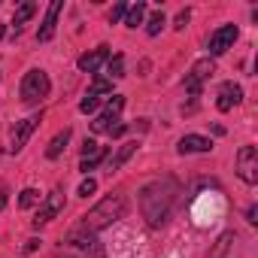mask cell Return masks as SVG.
I'll return each instance as SVG.
<instances>
[{"mask_svg": "<svg viewBox=\"0 0 258 258\" xmlns=\"http://www.w3.org/2000/svg\"><path fill=\"white\" fill-rule=\"evenodd\" d=\"M173 198H176V182H173V179H155V182H149V185L140 191L143 219H146L152 228H161V225L167 222V216H170Z\"/></svg>", "mask_w": 258, "mask_h": 258, "instance_id": "1", "label": "cell"}, {"mask_svg": "<svg viewBox=\"0 0 258 258\" xmlns=\"http://www.w3.org/2000/svg\"><path fill=\"white\" fill-rule=\"evenodd\" d=\"M124 198L121 195H112V198H103L94 210H88L85 216H82V228L85 231H100V228H106V225H112V222H118L121 216H124Z\"/></svg>", "mask_w": 258, "mask_h": 258, "instance_id": "2", "label": "cell"}, {"mask_svg": "<svg viewBox=\"0 0 258 258\" xmlns=\"http://www.w3.org/2000/svg\"><path fill=\"white\" fill-rule=\"evenodd\" d=\"M49 91H52V82L43 70H28L25 73V79H22V100L25 103H37V100L49 97Z\"/></svg>", "mask_w": 258, "mask_h": 258, "instance_id": "3", "label": "cell"}, {"mask_svg": "<svg viewBox=\"0 0 258 258\" xmlns=\"http://www.w3.org/2000/svg\"><path fill=\"white\" fill-rule=\"evenodd\" d=\"M237 176L249 185L258 182V152H255V146H243L237 152Z\"/></svg>", "mask_w": 258, "mask_h": 258, "instance_id": "4", "label": "cell"}, {"mask_svg": "<svg viewBox=\"0 0 258 258\" xmlns=\"http://www.w3.org/2000/svg\"><path fill=\"white\" fill-rule=\"evenodd\" d=\"M216 73V64H213V58H201L195 67H191V73L185 76V91H191V94H198L201 91V85L210 79Z\"/></svg>", "mask_w": 258, "mask_h": 258, "instance_id": "5", "label": "cell"}, {"mask_svg": "<svg viewBox=\"0 0 258 258\" xmlns=\"http://www.w3.org/2000/svg\"><path fill=\"white\" fill-rule=\"evenodd\" d=\"M40 118L43 115H31V118H25V121H19L16 127H13V140H10V152H22L25 149V143L31 140V134L40 127Z\"/></svg>", "mask_w": 258, "mask_h": 258, "instance_id": "6", "label": "cell"}, {"mask_svg": "<svg viewBox=\"0 0 258 258\" xmlns=\"http://www.w3.org/2000/svg\"><path fill=\"white\" fill-rule=\"evenodd\" d=\"M234 40H237V25H222L213 37H210V55L216 58V55H225L231 46H234Z\"/></svg>", "mask_w": 258, "mask_h": 258, "instance_id": "7", "label": "cell"}, {"mask_svg": "<svg viewBox=\"0 0 258 258\" xmlns=\"http://www.w3.org/2000/svg\"><path fill=\"white\" fill-rule=\"evenodd\" d=\"M103 158H106V149L97 146L94 140H85V143H82V161H79V170L88 173V170H94Z\"/></svg>", "mask_w": 258, "mask_h": 258, "instance_id": "8", "label": "cell"}, {"mask_svg": "<svg viewBox=\"0 0 258 258\" xmlns=\"http://www.w3.org/2000/svg\"><path fill=\"white\" fill-rule=\"evenodd\" d=\"M61 207H64V195H61V191H52V195L46 198V204L40 207V213H37V219H34V228H40V225L52 222V219L61 213Z\"/></svg>", "mask_w": 258, "mask_h": 258, "instance_id": "9", "label": "cell"}, {"mask_svg": "<svg viewBox=\"0 0 258 258\" xmlns=\"http://www.w3.org/2000/svg\"><path fill=\"white\" fill-rule=\"evenodd\" d=\"M240 100H243V88H240L237 82H225V85L219 88V100H216V106H219L222 112H228V109H234Z\"/></svg>", "mask_w": 258, "mask_h": 258, "instance_id": "10", "label": "cell"}, {"mask_svg": "<svg viewBox=\"0 0 258 258\" xmlns=\"http://www.w3.org/2000/svg\"><path fill=\"white\" fill-rule=\"evenodd\" d=\"M106 61H109V49H106V46H97V49H91L88 55L79 58V70H85V73H97Z\"/></svg>", "mask_w": 258, "mask_h": 258, "instance_id": "11", "label": "cell"}, {"mask_svg": "<svg viewBox=\"0 0 258 258\" xmlns=\"http://www.w3.org/2000/svg\"><path fill=\"white\" fill-rule=\"evenodd\" d=\"M64 10V0H55V4L49 7V13H46V22H43V28L37 31V40L40 43H49L52 37H55V25H58V13Z\"/></svg>", "mask_w": 258, "mask_h": 258, "instance_id": "12", "label": "cell"}, {"mask_svg": "<svg viewBox=\"0 0 258 258\" xmlns=\"http://www.w3.org/2000/svg\"><path fill=\"white\" fill-rule=\"evenodd\" d=\"M182 155H191V152H210L213 149V143L207 140V137H201V134H185L182 140H179V146H176Z\"/></svg>", "mask_w": 258, "mask_h": 258, "instance_id": "13", "label": "cell"}, {"mask_svg": "<svg viewBox=\"0 0 258 258\" xmlns=\"http://www.w3.org/2000/svg\"><path fill=\"white\" fill-rule=\"evenodd\" d=\"M67 143H70V127H64L61 134H55V137H52V143L46 146V155H49V158H58V155L67 149Z\"/></svg>", "mask_w": 258, "mask_h": 258, "instance_id": "14", "label": "cell"}, {"mask_svg": "<svg viewBox=\"0 0 258 258\" xmlns=\"http://www.w3.org/2000/svg\"><path fill=\"white\" fill-rule=\"evenodd\" d=\"M143 16H146V4H143V0H137L134 7H127L124 25H127V28H137V25H143Z\"/></svg>", "mask_w": 258, "mask_h": 258, "instance_id": "15", "label": "cell"}, {"mask_svg": "<svg viewBox=\"0 0 258 258\" xmlns=\"http://www.w3.org/2000/svg\"><path fill=\"white\" fill-rule=\"evenodd\" d=\"M34 13H37V4H34V0H25V4H22V7L16 10V16H13V25H16V28H22V25H28Z\"/></svg>", "mask_w": 258, "mask_h": 258, "instance_id": "16", "label": "cell"}, {"mask_svg": "<svg viewBox=\"0 0 258 258\" xmlns=\"http://www.w3.org/2000/svg\"><path fill=\"white\" fill-rule=\"evenodd\" d=\"M134 152H137V143H124V146L118 149V155H115V158H109V170H118V167H121L127 158H131Z\"/></svg>", "mask_w": 258, "mask_h": 258, "instance_id": "17", "label": "cell"}, {"mask_svg": "<svg viewBox=\"0 0 258 258\" xmlns=\"http://www.w3.org/2000/svg\"><path fill=\"white\" fill-rule=\"evenodd\" d=\"M115 124H118V118H115L112 112H103V115H97V118L91 121V127H94V131H106V134L112 131Z\"/></svg>", "mask_w": 258, "mask_h": 258, "instance_id": "18", "label": "cell"}, {"mask_svg": "<svg viewBox=\"0 0 258 258\" xmlns=\"http://www.w3.org/2000/svg\"><path fill=\"white\" fill-rule=\"evenodd\" d=\"M106 73H109V82H112V79H121V76H124V58H121V55L109 58V61H106Z\"/></svg>", "mask_w": 258, "mask_h": 258, "instance_id": "19", "label": "cell"}, {"mask_svg": "<svg viewBox=\"0 0 258 258\" xmlns=\"http://www.w3.org/2000/svg\"><path fill=\"white\" fill-rule=\"evenodd\" d=\"M112 91V82L109 79H94L91 88H88V97H100V94H109Z\"/></svg>", "mask_w": 258, "mask_h": 258, "instance_id": "20", "label": "cell"}, {"mask_svg": "<svg viewBox=\"0 0 258 258\" xmlns=\"http://www.w3.org/2000/svg\"><path fill=\"white\" fill-rule=\"evenodd\" d=\"M231 240H234V234H231V231H228V234H222V237H219V243H216V249H213V255H210V258H222V255H225V252H228V246H231Z\"/></svg>", "mask_w": 258, "mask_h": 258, "instance_id": "21", "label": "cell"}, {"mask_svg": "<svg viewBox=\"0 0 258 258\" xmlns=\"http://www.w3.org/2000/svg\"><path fill=\"white\" fill-rule=\"evenodd\" d=\"M37 201H40V195H37L34 188H25V191L19 195V207H22V210H28V207H34Z\"/></svg>", "mask_w": 258, "mask_h": 258, "instance_id": "22", "label": "cell"}, {"mask_svg": "<svg viewBox=\"0 0 258 258\" xmlns=\"http://www.w3.org/2000/svg\"><path fill=\"white\" fill-rule=\"evenodd\" d=\"M161 28H164V13H155V16L149 19V25H146V34H149V37H155Z\"/></svg>", "mask_w": 258, "mask_h": 258, "instance_id": "23", "label": "cell"}, {"mask_svg": "<svg viewBox=\"0 0 258 258\" xmlns=\"http://www.w3.org/2000/svg\"><path fill=\"white\" fill-rule=\"evenodd\" d=\"M79 109H82V112H94V109H97V97H88V94H85L82 103H79Z\"/></svg>", "mask_w": 258, "mask_h": 258, "instance_id": "24", "label": "cell"}, {"mask_svg": "<svg viewBox=\"0 0 258 258\" xmlns=\"http://www.w3.org/2000/svg\"><path fill=\"white\" fill-rule=\"evenodd\" d=\"M124 106V97L121 94H112V100H109V109L106 112H112V115H118V109Z\"/></svg>", "mask_w": 258, "mask_h": 258, "instance_id": "25", "label": "cell"}, {"mask_svg": "<svg viewBox=\"0 0 258 258\" xmlns=\"http://www.w3.org/2000/svg\"><path fill=\"white\" fill-rule=\"evenodd\" d=\"M94 191H97V182H94V179H85V182L79 185V195H82V198H88V195H94Z\"/></svg>", "mask_w": 258, "mask_h": 258, "instance_id": "26", "label": "cell"}, {"mask_svg": "<svg viewBox=\"0 0 258 258\" xmlns=\"http://www.w3.org/2000/svg\"><path fill=\"white\" fill-rule=\"evenodd\" d=\"M124 13H127V7H124V4H115V7H112V13H109V22L124 19Z\"/></svg>", "mask_w": 258, "mask_h": 258, "instance_id": "27", "label": "cell"}, {"mask_svg": "<svg viewBox=\"0 0 258 258\" xmlns=\"http://www.w3.org/2000/svg\"><path fill=\"white\" fill-rule=\"evenodd\" d=\"M188 19H191V13H188V10H182V13L176 16V25H173V28H176V31H182V28L188 25Z\"/></svg>", "mask_w": 258, "mask_h": 258, "instance_id": "28", "label": "cell"}, {"mask_svg": "<svg viewBox=\"0 0 258 258\" xmlns=\"http://www.w3.org/2000/svg\"><path fill=\"white\" fill-rule=\"evenodd\" d=\"M121 134H124V124H121V121H118V124H115V127H112V131H109V137H121Z\"/></svg>", "mask_w": 258, "mask_h": 258, "instance_id": "29", "label": "cell"}, {"mask_svg": "<svg viewBox=\"0 0 258 258\" xmlns=\"http://www.w3.org/2000/svg\"><path fill=\"white\" fill-rule=\"evenodd\" d=\"M4 31H7V28H4V25H0V37H4Z\"/></svg>", "mask_w": 258, "mask_h": 258, "instance_id": "30", "label": "cell"}]
</instances>
